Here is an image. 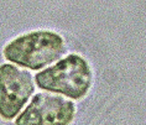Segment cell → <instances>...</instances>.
<instances>
[{"label": "cell", "instance_id": "obj_1", "mask_svg": "<svg viewBox=\"0 0 146 125\" xmlns=\"http://www.w3.org/2000/svg\"><path fill=\"white\" fill-rule=\"evenodd\" d=\"M68 53L67 40L53 29H34L14 36L1 47L8 63L27 71L40 72Z\"/></svg>", "mask_w": 146, "mask_h": 125}, {"label": "cell", "instance_id": "obj_2", "mask_svg": "<svg viewBox=\"0 0 146 125\" xmlns=\"http://www.w3.org/2000/svg\"><path fill=\"white\" fill-rule=\"evenodd\" d=\"M36 87L42 92L61 95L72 102H82L94 86V69L86 56L69 52L50 67L34 76Z\"/></svg>", "mask_w": 146, "mask_h": 125}, {"label": "cell", "instance_id": "obj_3", "mask_svg": "<svg viewBox=\"0 0 146 125\" xmlns=\"http://www.w3.org/2000/svg\"><path fill=\"white\" fill-rule=\"evenodd\" d=\"M36 92L35 78L27 69L0 63V119L13 121L29 104Z\"/></svg>", "mask_w": 146, "mask_h": 125}, {"label": "cell", "instance_id": "obj_4", "mask_svg": "<svg viewBox=\"0 0 146 125\" xmlns=\"http://www.w3.org/2000/svg\"><path fill=\"white\" fill-rule=\"evenodd\" d=\"M74 102L47 92L35 93L14 125H72L77 116Z\"/></svg>", "mask_w": 146, "mask_h": 125}]
</instances>
